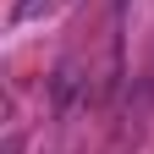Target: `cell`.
<instances>
[{
    "instance_id": "obj_1",
    "label": "cell",
    "mask_w": 154,
    "mask_h": 154,
    "mask_svg": "<svg viewBox=\"0 0 154 154\" xmlns=\"http://www.w3.org/2000/svg\"><path fill=\"white\" fill-rule=\"evenodd\" d=\"M44 6H50V0H17V11H11V17H17V22H28V17H38Z\"/></svg>"
}]
</instances>
